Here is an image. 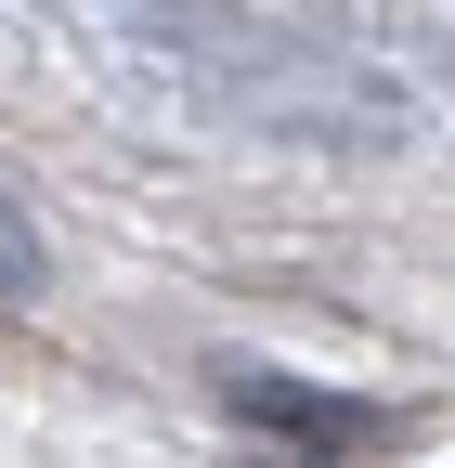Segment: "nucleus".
Masks as SVG:
<instances>
[{
    "mask_svg": "<svg viewBox=\"0 0 455 468\" xmlns=\"http://www.w3.org/2000/svg\"><path fill=\"white\" fill-rule=\"evenodd\" d=\"M221 390H235V417H248V430H273V442H312L325 468L377 442V417H365V403H312V390H273V378H248V365L221 378Z\"/></svg>",
    "mask_w": 455,
    "mask_h": 468,
    "instance_id": "nucleus-1",
    "label": "nucleus"
},
{
    "mask_svg": "<svg viewBox=\"0 0 455 468\" xmlns=\"http://www.w3.org/2000/svg\"><path fill=\"white\" fill-rule=\"evenodd\" d=\"M26 286H39V234H26L14 196H0V300H26Z\"/></svg>",
    "mask_w": 455,
    "mask_h": 468,
    "instance_id": "nucleus-2",
    "label": "nucleus"
}]
</instances>
